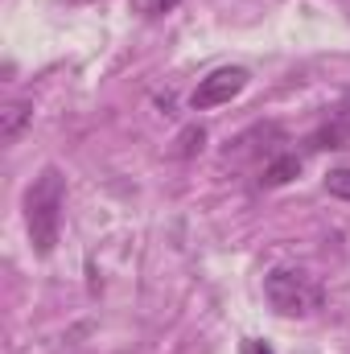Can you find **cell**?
Wrapping results in <instances>:
<instances>
[{"label":"cell","instance_id":"cell-1","mask_svg":"<svg viewBox=\"0 0 350 354\" xmlns=\"http://www.w3.org/2000/svg\"><path fill=\"white\" fill-rule=\"evenodd\" d=\"M62 206H66V177L58 165H46L25 194V227L37 256H54L62 235Z\"/></svg>","mask_w":350,"mask_h":354},{"label":"cell","instance_id":"cell-2","mask_svg":"<svg viewBox=\"0 0 350 354\" xmlns=\"http://www.w3.org/2000/svg\"><path fill=\"white\" fill-rule=\"evenodd\" d=\"M264 297H268V305L280 317H309L326 301L322 284L309 272H301V268H272L264 276Z\"/></svg>","mask_w":350,"mask_h":354},{"label":"cell","instance_id":"cell-3","mask_svg":"<svg viewBox=\"0 0 350 354\" xmlns=\"http://www.w3.org/2000/svg\"><path fill=\"white\" fill-rule=\"evenodd\" d=\"M252 83V75L243 71V66H219V71H210L194 95H190V107L194 111H210V107H223V103H231L235 95H243Z\"/></svg>","mask_w":350,"mask_h":354},{"label":"cell","instance_id":"cell-4","mask_svg":"<svg viewBox=\"0 0 350 354\" xmlns=\"http://www.w3.org/2000/svg\"><path fill=\"white\" fill-rule=\"evenodd\" d=\"M33 120V103H25V99H17V103H8L4 111H0V140L4 145H12L21 132H25V124Z\"/></svg>","mask_w":350,"mask_h":354},{"label":"cell","instance_id":"cell-5","mask_svg":"<svg viewBox=\"0 0 350 354\" xmlns=\"http://www.w3.org/2000/svg\"><path fill=\"white\" fill-rule=\"evenodd\" d=\"M347 140H350V120H334V124H322L313 136H309V149H347Z\"/></svg>","mask_w":350,"mask_h":354},{"label":"cell","instance_id":"cell-6","mask_svg":"<svg viewBox=\"0 0 350 354\" xmlns=\"http://www.w3.org/2000/svg\"><path fill=\"white\" fill-rule=\"evenodd\" d=\"M301 174V157H293V153H284V157H276V161H268L264 165V185H284V181H293V177Z\"/></svg>","mask_w":350,"mask_h":354},{"label":"cell","instance_id":"cell-7","mask_svg":"<svg viewBox=\"0 0 350 354\" xmlns=\"http://www.w3.org/2000/svg\"><path fill=\"white\" fill-rule=\"evenodd\" d=\"M181 0H132V8L145 17V21H157V17H165V12H174Z\"/></svg>","mask_w":350,"mask_h":354},{"label":"cell","instance_id":"cell-8","mask_svg":"<svg viewBox=\"0 0 350 354\" xmlns=\"http://www.w3.org/2000/svg\"><path fill=\"white\" fill-rule=\"evenodd\" d=\"M202 140H206L202 128H185V132L177 136V157H194V153L202 149Z\"/></svg>","mask_w":350,"mask_h":354},{"label":"cell","instance_id":"cell-9","mask_svg":"<svg viewBox=\"0 0 350 354\" xmlns=\"http://www.w3.org/2000/svg\"><path fill=\"white\" fill-rule=\"evenodd\" d=\"M326 189H330L334 198L350 202V169H330V174H326Z\"/></svg>","mask_w":350,"mask_h":354},{"label":"cell","instance_id":"cell-10","mask_svg":"<svg viewBox=\"0 0 350 354\" xmlns=\"http://www.w3.org/2000/svg\"><path fill=\"white\" fill-rule=\"evenodd\" d=\"M243 354H272V351H268L264 342H256V338H252V342H243Z\"/></svg>","mask_w":350,"mask_h":354},{"label":"cell","instance_id":"cell-11","mask_svg":"<svg viewBox=\"0 0 350 354\" xmlns=\"http://www.w3.org/2000/svg\"><path fill=\"white\" fill-rule=\"evenodd\" d=\"M338 111H342V120H350V91H347V99H342V107H338Z\"/></svg>","mask_w":350,"mask_h":354},{"label":"cell","instance_id":"cell-12","mask_svg":"<svg viewBox=\"0 0 350 354\" xmlns=\"http://www.w3.org/2000/svg\"><path fill=\"white\" fill-rule=\"evenodd\" d=\"M75 4H91V0H75Z\"/></svg>","mask_w":350,"mask_h":354}]
</instances>
